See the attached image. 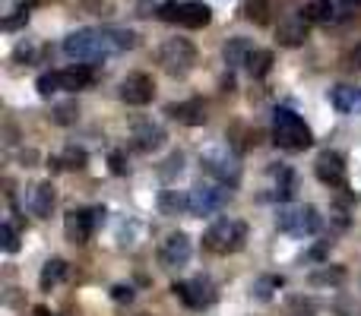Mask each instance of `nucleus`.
I'll use <instances>...</instances> for the list:
<instances>
[{
	"instance_id": "25",
	"label": "nucleus",
	"mask_w": 361,
	"mask_h": 316,
	"mask_svg": "<svg viewBox=\"0 0 361 316\" xmlns=\"http://www.w3.org/2000/svg\"><path fill=\"white\" fill-rule=\"evenodd\" d=\"M333 13H336L333 0H311V4L305 6V16L311 19V23H330Z\"/></svg>"
},
{
	"instance_id": "8",
	"label": "nucleus",
	"mask_w": 361,
	"mask_h": 316,
	"mask_svg": "<svg viewBox=\"0 0 361 316\" xmlns=\"http://www.w3.org/2000/svg\"><path fill=\"white\" fill-rule=\"evenodd\" d=\"M276 225H279V231H286L292 237H311L320 231L324 218H320V212L314 206H288V209L279 212Z\"/></svg>"
},
{
	"instance_id": "9",
	"label": "nucleus",
	"mask_w": 361,
	"mask_h": 316,
	"mask_svg": "<svg viewBox=\"0 0 361 316\" xmlns=\"http://www.w3.org/2000/svg\"><path fill=\"white\" fill-rule=\"evenodd\" d=\"M225 203H228V187L216 184V180L212 184H197L190 190V215H216Z\"/></svg>"
},
{
	"instance_id": "39",
	"label": "nucleus",
	"mask_w": 361,
	"mask_h": 316,
	"mask_svg": "<svg viewBox=\"0 0 361 316\" xmlns=\"http://www.w3.org/2000/svg\"><path fill=\"white\" fill-rule=\"evenodd\" d=\"M35 316H54V313H48L44 307H35Z\"/></svg>"
},
{
	"instance_id": "3",
	"label": "nucleus",
	"mask_w": 361,
	"mask_h": 316,
	"mask_svg": "<svg viewBox=\"0 0 361 316\" xmlns=\"http://www.w3.org/2000/svg\"><path fill=\"white\" fill-rule=\"evenodd\" d=\"M203 244L219 256L238 253V250L247 244V225H244L241 218H219V222L209 225Z\"/></svg>"
},
{
	"instance_id": "36",
	"label": "nucleus",
	"mask_w": 361,
	"mask_h": 316,
	"mask_svg": "<svg viewBox=\"0 0 361 316\" xmlns=\"http://www.w3.org/2000/svg\"><path fill=\"white\" fill-rule=\"evenodd\" d=\"M345 63H349L352 70H361V44H355V48L345 54Z\"/></svg>"
},
{
	"instance_id": "7",
	"label": "nucleus",
	"mask_w": 361,
	"mask_h": 316,
	"mask_svg": "<svg viewBox=\"0 0 361 316\" xmlns=\"http://www.w3.org/2000/svg\"><path fill=\"white\" fill-rule=\"evenodd\" d=\"M159 63L169 76H187L197 63V48L187 38H169L159 48Z\"/></svg>"
},
{
	"instance_id": "26",
	"label": "nucleus",
	"mask_w": 361,
	"mask_h": 316,
	"mask_svg": "<svg viewBox=\"0 0 361 316\" xmlns=\"http://www.w3.org/2000/svg\"><path fill=\"white\" fill-rule=\"evenodd\" d=\"M269 0H247V6H244V16L250 19V23H257V25H267L269 23Z\"/></svg>"
},
{
	"instance_id": "20",
	"label": "nucleus",
	"mask_w": 361,
	"mask_h": 316,
	"mask_svg": "<svg viewBox=\"0 0 361 316\" xmlns=\"http://www.w3.org/2000/svg\"><path fill=\"white\" fill-rule=\"evenodd\" d=\"M162 143H165V130L159 124H140L137 130H133V146H137L140 152H152Z\"/></svg>"
},
{
	"instance_id": "35",
	"label": "nucleus",
	"mask_w": 361,
	"mask_h": 316,
	"mask_svg": "<svg viewBox=\"0 0 361 316\" xmlns=\"http://www.w3.org/2000/svg\"><path fill=\"white\" fill-rule=\"evenodd\" d=\"M292 316H314V307L307 301H292Z\"/></svg>"
},
{
	"instance_id": "34",
	"label": "nucleus",
	"mask_w": 361,
	"mask_h": 316,
	"mask_svg": "<svg viewBox=\"0 0 361 316\" xmlns=\"http://www.w3.org/2000/svg\"><path fill=\"white\" fill-rule=\"evenodd\" d=\"M111 298L118 301V304H124V301L130 304V301H133V291H130L127 285H114V288H111Z\"/></svg>"
},
{
	"instance_id": "29",
	"label": "nucleus",
	"mask_w": 361,
	"mask_h": 316,
	"mask_svg": "<svg viewBox=\"0 0 361 316\" xmlns=\"http://www.w3.org/2000/svg\"><path fill=\"white\" fill-rule=\"evenodd\" d=\"M0 247H4L6 253H16L19 250V234H16V228H13L10 222L0 228Z\"/></svg>"
},
{
	"instance_id": "1",
	"label": "nucleus",
	"mask_w": 361,
	"mask_h": 316,
	"mask_svg": "<svg viewBox=\"0 0 361 316\" xmlns=\"http://www.w3.org/2000/svg\"><path fill=\"white\" fill-rule=\"evenodd\" d=\"M137 44V35L124 29H76L63 38V54L70 61H82V63H95L108 54L118 51H130Z\"/></svg>"
},
{
	"instance_id": "24",
	"label": "nucleus",
	"mask_w": 361,
	"mask_h": 316,
	"mask_svg": "<svg viewBox=\"0 0 361 316\" xmlns=\"http://www.w3.org/2000/svg\"><path fill=\"white\" fill-rule=\"evenodd\" d=\"M63 275H67V263H63V260H57V256H54V260H48V263H44V269H42V279H38V282H42V288H44V291H48V288H54L57 282L63 279Z\"/></svg>"
},
{
	"instance_id": "11",
	"label": "nucleus",
	"mask_w": 361,
	"mask_h": 316,
	"mask_svg": "<svg viewBox=\"0 0 361 316\" xmlns=\"http://www.w3.org/2000/svg\"><path fill=\"white\" fill-rule=\"evenodd\" d=\"M171 291H175V298H180L187 307H193V310H200V307H209L212 301H216V291H212L209 279L178 282V285H171Z\"/></svg>"
},
{
	"instance_id": "27",
	"label": "nucleus",
	"mask_w": 361,
	"mask_h": 316,
	"mask_svg": "<svg viewBox=\"0 0 361 316\" xmlns=\"http://www.w3.org/2000/svg\"><path fill=\"white\" fill-rule=\"evenodd\" d=\"M279 288H282L279 275H263V279L254 282V298L257 301H269L273 298V291H279Z\"/></svg>"
},
{
	"instance_id": "21",
	"label": "nucleus",
	"mask_w": 361,
	"mask_h": 316,
	"mask_svg": "<svg viewBox=\"0 0 361 316\" xmlns=\"http://www.w3.org/2000/svg\"><path fill=\"white\" fill-rule=\"evenodd\" d=\"M159 212L162 215H184V212H190V193L162 190L159 193Z\"/></svg>"
},
{
	"instance_id": "4",
	"label": "nucleus",
	"mask_w": 361,
	"mask_h": 316,
	"mask_svg": "<svg viewBox=\"0 0 361 316\" xmlns=\"http://www.w3.org/2000/svg\"><path fill=\"white\" fill-rule=\"evenodd\" d=\"M203 168L216 184L222 187H238L241 180V161H238L235 152H228V146H212V149L203 152Z\"/></svg>"
},
{
	"instance_id": "28",
	"label": "nucleus",
	"mask_w": 361,
	"mask_h": 316,
	"mask_svg": "<svg viewBox=\"0 0 361 316\" xmlns=\"http://www.w3.org/2000/svg\"><path fill=\"white\" fill-rule=\"evenodd\" d=\"M269 67H273V54H269V51H260V48H257L254 54H250V61H247L250 76H267Z\"/></svg>"
},
{
	"instance_id": "14",
	"label": "nucleus",
	"mask_w": 361,
	"mask_h": 316,
	"mask_svg": "<svg viewBox=\"0 0 361 316\" xmlns=\"http://www.w3.org/2000/svg\"><path fill=\"white\" fill-rule=\"evenodd\" d=\"M314 171L326 187H345V161L339 152H320L314 161Z\"/></svg>"
},
{
	"instance_id": "15",
	"label": "nucleus",
	"mask_w": 361,
	"mask_h": 316,
	"mask_svg": "<svg viewBox=\"0 0 361 316\" xmlns=\"http://www.w3.org/2000/svg\"><path fill=\"white\" fill-rule=\"evenodd\" d=\"M307 29H311V19L307 16H288L279 23L276 38H279L282 48H298V44L307 42Z\"/></svg>"
},
{
	"instance_id": "37",
	"label": "nucleus",
	"mask_w": 361,
	"mask_h": 316,
	"mask_svg": "<svg viewBox=\"0 0 361 316\" xmlns=\"http://www.w3.org/2000/svg\"><path fill=\"white\" fill-rule=\"evenodd\" d=\"M111 171L114 174H124L127 171V168H124V156H121V152H114V156H111Z\"/></svg>"
},
{
	"instance_id": "38",
	"label": "nucleus",
	"mask_w": 361,
	"mask_h": 316,
	"mask_svg": "<svg viewBox=\"0 0 361 316\" xmlns=\"http://www.w3.org/2000/svg\"><path fill=\"white\" fill-rule=\"evenodd\" d=\"M339 4H343L345 10H358V6H361V0H339Z\"/></svg>"
},
{
	"instance_id": "23",
	"label": "nucleus",
	"mask_w": 361,
	"mask_h": 316,
	"mask_svg": "<svg viewBox=\"0 0 361 316\" xmlns=\"http://www.w3.org/2000/svg\"><path fill=\"white\" fill-rule=\"evenodd\" d=\"M273 193L279 199H288L292 196V190H295V174L288 171V168H273Z\"/></svg>"
},
{
	"instance_id": "5",
	"label": "nucleus",
	"mask_w": 361,
	"mask_h": 316,
	"mask_svg": "<svg viewBox=\"0 0 361 316\" xmlns=\"http://www.w3.org/2000/svg\"><path fill=\"white\" fill-rule=\"evenodd\" d=\"M92 82V70L89 67H67V70H54V73L38 76V95H54V92H80Z\"/></svg>"
},
{
	"instance_id": "2",
	"label": "nucleus",
	"mask_w": 361,
	"mask_h": 316,
	"mask_svg": "<svg viewBox=\"0 0 361 316\" xmlns=\"http://www.w3.org/2000/svg\"><path fill=\"white\" fill-rule=\"evenodd\" d=\"M273 139H276V146H282V149L301 152V149H307V146L314 143V133L295 111L279 108V111L273 114Z\"/></svg>"
},
{
	"instance_id": "17",
	"label": "nucleus",
	"mask_w": 361,
	"mask_h": 316,
	"mask_svg": "<svg viewBox=\"0 0 361 316\" xmlns=\"http://www.w3.org/2000/svg\"><path fill=\"white\" fill-rule=\"evenodd\" d=\"M254 42L250 38H228L225 42V48H222V57H225V63L228 67H247V61H250V54H254Z\"/></svg>"
},
{
	"instance_id": "19",
	"label": "nucleus",
	"mask_w": 361,
	"mask_h": 316,
	"mask_svg": "<svg viewBox=\"0 0 361 316\" xmlns=\"http://www.w3.org/2000/svg\"><path fill=\"white\" fill-rule=\"evenodd\" d=\"M330 101L339 114H361V89L358 86H336Z\"/></svg>"
},
{
	"instance_id": "22",
	"label": "nucleus",
	"mask_w": 361,
	"mask_h": 316,
	"mask_svg": "<svg viewBox=\"0 0 361 316\" xmlns=\"http://www.w3.org/2000/svg\"><path fill=\"white\" fill-rule=\"evenodd\" d=\"M345 282V269L343 266H320L317 272L311 275L314 288H339Z\"/></svg>"
},
{
	"instance_id": "33",
	"label": "nucleus",
	"mask_w": 361,
	"mask_h": 316,
	"mask_svg": "<svg viewBox=\"0 0 361 316\" xmlns=\"http://www.w3.org/2000/svg\"><path fill=\"white\" fill-rule=\"evenodd\" d=\"M180 165H184V156H180V152H175V156H169V161H165V168H162V177L169 180L171 174H180Z\"/></svg>"
},
{
	"instance_id": "12",
	"label": "nucleus",
	"mask_w": 361,
	"mask_h": 316,
	"mask_svg": "<svg viewBox=\"0 0 361 316\" xmlns=\"http://www.w3.org/2000/svg\"><path fill=\"white\" fill-rule=\"evenodd\" d=\"M152 95H156V86H152V76H146V73H130L121 82V99L133 108L149 105Z\"/></svg>"
},
{
	"instance_id": "31",
	"label": "nucleus",
	"mask_w": 361,
	"mask_h": 316,
	"mask_svg": "<svg viewBox=\"0 0 361 316\" xmlns=\"http://www.w3.org/2000/svg\"><path fill=\"white\" fill-rule=\"evenodd\" d=\"M51 118H54V124H73V120H76V108L73 105H57Z\"/></svg>"
},
{
	"instance_id": "30",
	"label": "nucleus",
	"mask_w": 361,
	"mask_h": 316,
	"mask_svg": "<svg viewBox=\"0 0 361 316\" xmlns=\"http://www.w3.org/2000/svg\"><path fill=\"white\" fill-rule=\"evenodd\" d=\"M336 316H361V301L343 298V301L336 304Z\"/></svg>"
},
{
	"instance_id": "16",
	"label": "nucleus",
	"mask_w": 361,
	"mask_h": 316,
	"mask_svg": "<svg viewBox=\"0 0 361 316\" xmlns=\"http://www.w3.org/2000/svg\"><path fill=\"white\" fill-rule=\"evenodd\" d=\"M169 114L178 120V124H184V127H203L206 124L203 99H187V101H180V105H171Z\"/></svg>"
},
{
	"instance_id": "10",
	"label": "nucleus",
	"mask_w": 361,
	"mask_h": 316,
	"mask_svg": "<svg viewBox=\"0 0 361 316\" xmlns=\"http://www.w3.org/2000/svg\"><path fill=\"white\" fill-rule=\"evenodd\" d=\"M193 256V244L187 234H169L159 247V263L165 269H184Z\"/></svg>"
},
{
	"instance_id": "13",
	"label": "nucleus",
	"mask_w": 361,
	"mask_h": 316,
	"mask_svg": "<svg viewBox=\"0 0 361 316\" xmlns=\"http://www.w3.org/2000/svg\"><path fill=\"white\" fill-rule=\"evenodd\" d=\"M99 215H105V212L102 209H92V212L73 209L67 218H63V231H67V237L73 244H86L89 237H92V228H95V222H99Z\"/></svg>"
},
{
	"instance_id": "18",
	"label": "nucleus",
	"mask_w": 361,
	"mask_h": 316,
	"mask_svg": "<svg viewBox=\"0 0 361 316\" xmlns=\"http://www.w3.org/2000/svg\"><path fill=\"white\" fill-rule=\"evenodd\" d=\"M54 199H57V193H54V184H51V180L38 184L35 190H32V196H29V209H32V215L48 218V215H51V209H54Z\"/></svg>"
},
{
	"instance_id": "32",
	"label": "nucleus",
	"mask_w": 361,
	"mask_h": 316,
	"mask_svg": "<svg viewBox=\"0 0 361 316\" xmlns=\"http://www.w3.org/2000/svg\"><path fill=\"white\" fill-rule=\"evenodd\" d=\"M63 165H67V168H82V165H86V152L76 149V146H70V149L63 152Z\"/></svg>"
},
{
	"instance_id": "6",
	"label": "nucleus",
	"mask_w": 361,
	"mask_h": 316,
	"mask_svg": "<svg viewBox=\"0 0 361 316\" xmlns=\"http://www.w3.org/2000/svg\"><path fill=\"white\" fill-rule=\"evenodd\" d=\"M159 19L187 25V29H203V25H209L212 10L206 4H200V0H180V4L178 0H169V4L159 6Z\"/></svg>"
}]
</instances>
